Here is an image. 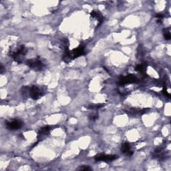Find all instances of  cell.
Instances as JSON below:
<instances>
[{
    "mask_svg": "<svg viewBox=\"0 0 171 171\" xmlns=\"http://www.w3.org/2000/svg\"><path fill=\"white\" fill-rule=\"evenodd\" d=\"M27 51V50L26 48L24 46V45H21V46H20L17 49V50L16 51L12 52L11 56L17 63H21L22 62L23 57L25 56V55L26 54Z\"/></svg>",
    "mask_w": 171,
    "mask_h": 171,
    "instance_id": "obj_1",
    "label": "cell"
},
{
    "mask_svg": "<svg viewBox=\"0 0 171 171\" xmlns=\"http://www.w3.org/2000/svg\"><path fill=\"white\" fill-rule=\"evenodd\" d=\"M44 90L41 89L39 87L37 86H32L29 89V94L30 96L31 97L33 100H37L44 95Z\"/></svg>",
    "mask_w": 171,
    "mask_h": 171,
    "instance_id": "obj_2",
    "label": "cell"
},
{
    "mask_svg": "<svg viewBox=\"0 0 171 171\" xmlns=\"http://www.w3.org/2000/svg\"><path fill=\"white\" fill-rule=\"evenodd\" d=\"M26 64L30 68L34 69L36 70H41L43 68V67L44 66V63H43L42 61L39 59V58H33V59H30L27 61Z\"/></svg>",
    "mask_w": 171,
    "mask_h": 171,
    "instance_id": "obj_3",
    "label": "cell"
},
{
    "mask_svg": "<svg viewBox=\"0 0 171 171\" xmlns=\"http://www.w3.org/2000/svg\"><path fill=\"white\" fill-rule=\"evenodd\" d=\"M118 158V156L115 154H106L104 153H100L96 155L95 157H94V159H95L96 161L112 162L117 159Z\"/></svg>",
    "mask_w": 171,
    "mask_h": 171,
    "instance_id": "obj_4",
    "label": "cell"
},
{
    "mask_svg": "<svg viewBox=\"0 0 171 171\" xmlns=\"http://www.w3.org/2000/svg\"><path fill=\"white\" fill-rule=\"evenodd\" d=\"M8 129L11 130H18L23 126V123L20 120H14L11 121H6L5 123Z\"/></svg>",
    "mask_w": 171,
    "mask_h": 171,
    "instance_id": "obj_5",
    "label": "cell"
},
{
    "mask_svg": "<svg viewBox=\"0 0 171 171\" xmlns=\"http://www.w3.org/2000/svg\"><path fill=\"white\" fill-rule=\"evenodd\" d=\"M138 78H137L135 76H134L132 74H130L120 78V81H119V84L125 85L131 83H135V82H138Z\"/></svg>",
    "mask_w": 171,
    "mask_h": 171,
    "instance_id": "obj_6",
    "label": "cell"
},
{
    "mask_svg": "<svg viewBox=\"0 0 171 171\" xmlns=\"http://www.w3.org/2000/svg\"><path fill=\"white\" fill-rule=\"evenodd\" d=\"M54 126H48V125L41 128L40 129H39V130L38 131V138L39 140H41V139L45 138V136L48 135V134L50 132V131L54 129Z\"/></svg>",
    "mask_w": 171,
    "mask_h": 171,
    "instance_id": "obj_7",
    "label": "cell"
},
{
    "mask_svg": "<svg viewBox=\"0 0 171 171\" xmlns=\"http://www.w3.org/2000/svg\"><path fill=\"white\" fill-rule=\"evenodd\" d=\"M121 151L123 153L128 156H131L133 154V152L131 151L130 144L128 142H123L121 146Z\"/></svg>",
    "mask_w": 171,
    "mask_h": 171,
    "instance_id": "obj_8",
    "label": "cell"
},
{
    "mask_svg": "<svg viewBox=\"0 0 171 171\" xmlns=\"http://www.w3.org/2000/svg\"><path fill=\"white\" fill-rule=\"evenodd\" d=\"M90 16L98 21V26L102 23L104 20V17L102 16V15L97 10H93L90 12Z\"/></svg>",
    "mask_w": 171,
    "mask_h": 171,
    "instance_id": "obj_9",
    "label": "cell"
},
{
    "mask_svg": "<svg viewBox=\"0 0 171 171\" xmlns=\"http://www.w3.org/2000/svg\"><path fill=\"white\" fill-rule=\"evenodd\" d=\"M135 70H136V71L140 72V74H145L146 73V65L145 64H138V65L136 67Z\"/></svg>",
    "mask_w": 171,
    "mask_h": 171,
    "instance_id": "obj_10",
    "label": "cell"
},
{
    "mask_svg": "<svg viewBox=\"0 0 171 171\" xmlns=\"http://www.w3.org/2000/svg\"><path fill=\"white\" fill-rule=\"evenodd\" d=\"M104 106V104H91L89 105L88 107V109H94V110H98L102 108V107Z\"/></svg>",
    "mask_w": 171,
    "mask_h": 171,
    "instance_id": "obj_11",
    "label": "cell"
},
{
    "mask_svg": "<svg viewBox=\"0 0 171 171\" xmlns=\"http://www.w3.org/2000/svg\"><path fill=\"white\" fill-rule=\"evenodd\" d=\"M163 34L164 39H166V40H169L171 38V35H170V32L169 29H164L163 30Z\"/></svg>",
    "mask_w": 171,
    "mask_h": 171,
    "instance_id": "obj_12",
    "label": "cell"
},
{
    "mask_svg": "<svg viewBox=\"0 0 171 171\" xmlns=\"http://www.w3.org/2000/svg\"><path fill=\"white\" fill-rule=\"evenodd\" d=\"M163 92L164 95L165 96H166L168 98H170V94L169 92H168V91L166 90V88H165V87L164 88V89L163 90Z\"/></svg>",
    "mask_w": 171,
    "mask_h": 171,
    "instance_id": "obj_13",
    "label": "cell"
},
{
    "mask_svg": "<svg viewBox=\"0 0 171 171\" xmlns=\"http://www.w3.org/2000/svg\"><path fill=\"white\" fill-rule=\"evenodd\" d=\"M79 170H92V169L90 167H89L88 166H84L83 167H81L79 169Z\"/></svg>",
    "mask_w": 171,
    "mask_h": 171,
    "instance_id": "obj_14",
    "label": "cell"
},
{
    "mask_svg": "<svg viewBox=\"0 0 171 171\" xmlns=\"http://www.w3.org/2000/svg\"><path fill=\"white\" fill-rule=\"evenodd\" d=\"M157 18H158V20H162L163 19V17H164V16L163 14H157L156 15V16H155Z\"/></svg>",
    "mask_w": 171,
    "mask_h": 171,
    "instance_id": "obj_15",
    "label": "cell"
},
{
    "mask_svg": "<svg viewBox=\"0 0 171 171\" xmlns=\"http://www.w3.org/2000/svg\"><path fill=\"white\" fill-rule=\"evenodd\" d=\"M98 118V116L97 115H94V116H92L90 117V119L92 120H95Z\"/></svg>",
    "mask_w": 171,
    "mask_h": 171,
    "instance_id": "obj_16",
    "label": "cell"
}]
</instances>
